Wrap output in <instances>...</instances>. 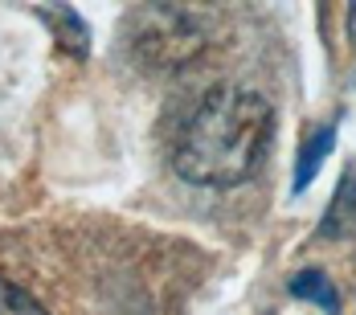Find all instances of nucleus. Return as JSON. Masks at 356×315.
Segmentation results:
<instances>
[{
    "label": "nucleus",
    "instance_id": "obj_1",
    "mask_svg": "<svg viewBox=\"0 0 356 315\" xmlns=\"http://www.w3.org/2000/svg\"><path fill=\"white\" fill-rule=\"evenodd\" d=\"M275 140V111L262 95L242 86H217L172 140V168L188 184L229 188L258 172Z\"/></svg>",
    "mask_w": 356,
    "mask_h": 315
},
{
    "label": "nucleus",
    "instance_id": "obj_2",
    "mask_svg": "<svg viewBox=\"0 0 356 315\" xmlns=\"http://www.w3.org/2000/svg\"><path fill=\"white\" fill-rule=\"evenodd\" d=\"M131 49L147 66L172 70L201 49V25L180 4H143L131 13Z\"/></svg>",
    "mask_w": 356,
    "mask_h": 315
},
{
    "label": "nucleus",
    "instance_id": "obj_3",
    "mask_svg": "<svg viewBox=\"0 0 356 315\" xmlns=\"http://www.w3.org/2000/svg\"><path fill=\"white\" fill-rule=\"evenodd\" d=\"M353 229H356V168H348L336 197H332V209L320 221V238H344Z\"/></svg>",
    "mask_w": 356,
    "mask_h": 315
},
{
    "label": "nucleus",
    "instance_id": "obj_4",
    "mask_svg": "<svg viewBox=\"0 0 356 315\" xmlns=\"http://www.w3.org/2000/svg\"><path fill=\"white\" fill-rule=\"evenodd\" d=\"M332 147H336V127H316V131L307 136L303 152H299V164H295V184H291L295 197H303V193L312 188V180H316V172H320L323 156H327Z\"/></svg>",
    "mask_w": 356,
    "mask_h": 315
},
{
    "label": "nucleus",
    "instance_id": "obj_5",
    "mask_svg": "<svg viewBox=\"0 0 356 315\" xmlns=\"http://www.w3.org/2000/svg\"><path fill=\"white\" fill-rule=\"evenodd\" d=\"M291 295H295V299H307V303H320L327 315L340 312V291L332 286V279H327L323 270H299V275L291 279Z\"/></svg>",
    "mask_w": 356,
    "mask_h": 315
},
{
    "label": "nucleus",
    "instance_id": "obj_6",
    "mask_svg": "<svg viewBox=\"0 0 356 315\" xmlns=\"http://www.w3.org/2000/svg\"><path fill=\"white\" fill-rule=\"evenodd\" d=\"M0 315H49V312L37 303L21 282H13V279L0 275Z\"/></svg>",
    "mask_w": 356,
    "mask_h": 315
},
{
    "label": "nucleus",
    "instance_id": "obj_7",
    "mask_svg": "<svg viewBox=\"0 0 356 315\" xmlns=\"http://www.w3.org/2000/svg\"><path fill=\"white\" fill-rule=\"evenodd\" d=\"M348 33L356 37V4H353V8H348Z\"/></svg>",
    "mask_w": 356,
    "mask_h": 315
}]
</instances>
